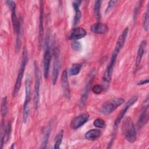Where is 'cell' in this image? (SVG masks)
Returning <instances> with one entry per match:
<instances>
[{"label":"cell","instance_id":"277c9868","mask_svg":"<svg viewBox=\"0 0 149 149\" xmlns=\"http://www.w3.org/2000/svg\"><path fill=\"white\" fill-rule=\"evenodd\" d=\"M124 102L125 100L122 98H114L104 103L101 106L100 111L104 115H109L113 112Z\"/></svg>","mask_w":149,"mask_h":149},{"label":"cell","instance_id":"d6986e66","mask_svg":"<svg viewBox=\"0 0 149 149\" xmlns=\"http://www.w3.org/2000/svg\"><path fill=\"white\" fill-rule=\"evenodd\" d=\"M146 45H147L146 41L143 40L141 42V43L139 47L137 55H136V65L137 67H138L140 64L143 56L145 52Z\"/></svg>","mask_w":149,"mask_h":149},{"label":"cell","instance_id":"e0dca14e","mask_svg":"<svg viewBox=\"0 0 149 149\" xmlns=\"http://www.w3.org/2000/svg\"><path fill=\"white\" fill-rule=\"evenodd\" d=\"M87 34L86 30L81 27L74 28L70 32L68 39L70 40H77L84 37Z\"/></svg>","mask_w":149,"mask_h":149},{"label":"cell","instance_id":"5bb4252c","mask_svg":"<svg viewBox=\"0 0 149 149\" xmlns=\"http://www.w3.org/2000/svg\"><path fill=\"white\" fill-rule=\"evenodd\" d=\"M40 16L38 26V45L40 46L44 35V1L40 2Z\"/></svg>","mask_w":149,"mask_h":149},{"label":"cell","instance_id":"7402d4cb","mask_svg":"<svg viewBox=\"0 0 149 149\" xmlns=\"http://www.w3.org/2000/svg\"><path fill=\"white\" fill-rule=\"evenodd\" d=\"M63 137V130H61L59 132V133L56 135L54 139V148L55 149H58L60 148V146L62 143V139Z\"/></svg>","mask_w":149,"mask_h":149},{"label":"cell","instance_id":"7a4b0ae2","mask_svg":"<svg viewBox=\"0 0 149 149\" xmlns=\"http://www.w3.org/2000/svg\"><path fill=\"white\" fill-rule=\"evenodd\" d=\"M122 130L125 139L129 143L135 141L137 136L136 127L130 118H127L123 122Z\"/></svg>","mask_w":149,"mask_h":149},{"label":"cell","instance_id":"4316f807","mask_svg":"<svg viewBox=\"0 0 149 149\" xmlns=\"http://www.w3.org/2000/svg\"><path fill=\"white\" fill-rule=\"evenodd\" d=\"M7 98L6 97H4L2 99L1 101V116L2 118L5 117L6 114L7 113Z\"/></svg>","mask_w":149,"mask_h":149},{"label":"cell","instance_id":"8992f818","mask_svg":"<svg viewBox=\"0 0 149 149\" xmlns=\"http://www.w3.org/2000/svg\"><path fill=\"white\" fill-rule=\"evenodd\" d=\"M34 91L33 98V105L35 109H37L38 107L40 99V73L39 67L37 62H34Z\"/></svg>","mask_w":149,"mask_h":149},{"label":"cell","instance_id":"2e32d148","mask_svg":"<svg viewBox=\"0 0 149 149\" xmlns=\"http://www.w3.org/2000/svg\"><path fill=\"white\" fill-rule=\"evenodd\" d=\"M61 85L65 97L69 99L70 98V91L68 77V72L66 70H64L62 73Z\"/></svg>","mask_w":149,"mask_h":149},{"label":"cell","instance_id":"6da1fadb","mask_svg":"<svg viewBox=\"0 0 149 149\" xmlns=\"http://www.w3.org/2000/svg\"><path fill=\"white\" fill-rule=\"evenodd\" d=\"M28 62V54L27 51L26 47L23 48L22 55V59H21V62L20 65V68L18 72L17 76L16 78V83L14 86L13 91V96L15 97L17 93L19 92L20 88L22 85V81L23 77V74L24 72V70L27 65V63Z\"/></svg>","mask_w":149,"mask_h":149},{"label":"cell","instance_id":"603a6c76","mask_svg":"<svg viewBox=\"0 0 149 149\" xmlns=\"http://www.w3.org/2000/svg\"><path fill=\"white\" fill-rule=\"evenodd\" d=\"M51 129L50 126H49L47 129L45 130V132L44 133L42 140V142H41V148H45L48 141V139L50 136V133H51Z\"/></svg>","mask_w":149,"mask_h":149},{"label":"cell","instance_id":"ac0fdd59","mask_svg":"<svg viewBox=\"0 0 149 149\" xmlns=\"http://www.w3.org/2000/svg\"><path fill=\"white\" fill-rule=\"evenodd\" d=\"M108 29L107 25L99 22L93 24L90 27L91 32L95 34H104L108 31Z\"/></svg>","mask_w":149,"mask_h":149},{"label":"cell","instance_id":"836d02e7","mask_svg":"<svg viewBox=\"0 0 149 149\" xmlns=\"http://www.w3.org/2000/svg\"><path fill=\"white\" fill-rule=\"evenodd\" d=\"M141 2L142 1H139L136 6H135V8H134V14H133V19L134 20H136V19H137V15L139 13V9H140V8L141 5Z\"/></svg>","mask_w":149,"mask_h":149},{"label":"cell","instance_id":"8fae6325","mask_svg":"<svg viewBox=\"0 0 149 149\" xmlns=\"http://www.w3.org/2000/svg\"><path fill=\"white\" fill-rule=\"evenodd\" d=\"M148 97L144 100L143 106L142 109L139 116V119L137 120V126L138 129H141L148 122Z\"/></svg>","mask_w":149,"mask_h":149},{"label":"cell","instance_id":"1f68e13d","mask_svg":"<svg viewBox=\"0 0 149 149\" xmlns=\"http://www.w3.org/2000/svg\"><path fill=\"white\" fill-rule=\"evenodd\" d=\"M117 2H118V1H109L108 3V5L105 11V13H108V12H109L112 10V9L115 6Z\"/></svg>","mask_w":149,"mask_h":149},{"label":"cell","instance_id":"44dd1931","mask_svg":"<svg viewBox=\"0 0 149 149\" xmlns=\"http://www.w3.org/2000/svg\"><path fill=\"white\" fill-rule=\"evenodd\" d=\"M101 134V132L100 130L91 129L86 133L84 137L87 140H95L100 136Z\"/></svg>","mask_w":149,"mask_h":149},{"label":"cell","instance_id":"7c38bea8","mask_svg":"<svg viewBox=\"0 0 149 149\" xmlns=\"http://www.w3.org/2000/svg\"><path fill=\"white\" fill-rule=\"evenodd\" d=\"M139 97L137 95H134L133 97H132L126 103L125 105L124 106L123 108L120 111V112H119V113L118 114L117 118H116L115 122H114V127H117L119 125V124L120 123L121 120L123 119V116H125V113H126V112L127 111V110L129 109V108L132 106L134 104H135L136 102V101H137Z\"/></svg>","mask_w":149,"mask_h":149},{"label":"cell","instance_id":"cb8c5ba5","mask_svg":"<svg viewBox=\"0 0 149 149\" xmlns=\"http://www.w3.org/2000/svg\"><path fill=\"white\" fill-rule=\"evenodd\" d=\"M81 65L80 63L73 64L69 70V74L70 76H75L78 74L81 70Z\"/></svg>","mask_w":149,"mask_h":149},{"label":"cell","instance_id":"4fadbf2b","mask_svg":"<svg viewBox=\"0 0 149 149\" xmlns=\"http://www.w3.org/2000/svg\"><path fill=\"white\" fill-rule=\"evenodd\" d=\"M89 119V115L84 113L74 117L70 122V127L73 130H76L84 125Z\"/></svg>","mask_w":149,"mask_h":149},{"label":"cell","instance_id":"4dcf8cb0","mask_svg":"<svg viewBox=\"0 0 149 149\" xmlns=\"http://www.w3.org/2000/svg\"><path fill=\"white\" fill-rule=\"evenodd\" d=\"M71 47L72 49L76 51H80L81 49V44L80 42L74 40L71 44Z\"/></svg>","mask_w":149,"mask_h":149},{"label":"cell","instance_id":"d6a6232c","mask_svg":"<svg viewBox=\"0 0 149 149\" xmlns=\"http://www.w3.org/2000/svg\"><path fill=\"white\" fill-rule=\"evenodd\" d=\"M102 90H103V87L100 84L94 85L92 88V91L96 94H100L102 91Z\"/></svg>","mask_w":149,"mask_h":149},{"label":"cell","instance_id":"ffe728a7","mask_svg":"<svg viewBox=\"0 0 149 149\" xmlns=\"http://www.w3.org/2000/svg\"><path fill=\"white\" fill-rule=\"evenodd\" d=\"M81 2V1H74L72 2L73 7L75 10V15L74 16V19H73L74 26H76L79 23L81 16V13L80 10L79 9V7Z\"/></svg>","mask_w":149,"mask_h":149},{"label":"cell","instance_id":"52a82bcc","mask_svg":"<svg viewBox=\"0 0 149 149\" xmlns=\"http://www.w3.org/2000/svg\"><path fill=\"white\" fill-rule=\"evenodd\" d=\"M118 55V54L114 52H112L111 57L109 60V62L108 63V65H107L106 69L104 72V75L102 77V79H103L104 82L107 84H108L111 80L113 69L115 64L116 63Z\"/></svg>","mask_w":149,"mask_h":149},{"label":"cell","instance_id":"30bf717a","mask_svg":"<svg viewBox=\"0 0 149 149\" xmlns=\"http://www.w3.org/2000/svg\"><path fill=\"white\" fill-rule=\"evenodd\" d=\"M54 56V62H53L52 82L53 85H55L56 83V81L58 78L59 69L61 67L59 54V50L58 49H55Z\"/></svg>","mask_w":149,"mask_h":149},{"label":"cell","instance_id":"3957f363","mask_svg":"<svg viewBox=\"0 0 149 149\" xmlns=\"http://www.w3.org/2000/svg\"><path fill=\"white\" fill-rule=\"evenodd\" d=\"M31 97V78L27 76L25 81V98L23 109V122L26 123L30 113L29 103Z\"/></svg>","mask_w":149,"mask_h":149},{"label":"cell","instance_id":"ba28073f","mask_svg":"<svg viewBox=\"0 0 149 149\" xmlns=\"http://www.w3.org/2000/svg\"><path fill=\"white\" fill-rule=\"evenodd\" d=\"M6 3L9 7L11 11V17H12V22L13 25V28L14 31L16 34L18 33L20 31H21V24L20 22L18 21L16 14V3L13 1H6Z\"/></svg>","mask_w":149,"mask_h":149},{"label":"cell","instance_id":"83f0119b","mask_svg":"<svg viewBox=\"0 0 149 149\" xmlns=\"http://www.w3.org/2000/svg\"><path fill=\"white\" fill-rule=\"evenodd\" d=\"M6 126L3 121L2 122L1 127V147L2 148L3 144H5V135Z\"/></svg>","mask_w":149,"mask_h":149},{"label":"cell","instance_id":"9a60e30c","mask_svg":"<svg viewBox=\"0 0 149 149\" xmlns=\"http://www.w3.org/2000/svg\"><path fill=\"white\" fill-rule=\"evenodd\" d=\"M128 33H129V28H128V27H126L123 30V31H122L121 34L119 36V38L116 41V43L115 44V48H114L113 52H116L119 54V53L120 52V50L122 49V48L125 43L126 38L128 35Z\"/></svg>","mask_w":149,"mask_h":149},{"label":"cell","instance_id":"9c48e42d","mask_svg":"<svg viewBox=\"0 0 149 149\" xmlns=\"http://www.w3.org/2000/svg\"><path fill=\"white\" fill-rule=\"evenodd\" d=\"M94 76H95V70H93L88 75V79L87 80V82H86L84 88L83 89V91L81 94V98H80V103H79V106L80 108H83L86 103V101H87V100L88 98V95L90 87L91 84L92 83V81L94 79Z\"/></svg>","mask_w":149,"mask_h":149},{"label":"cell","instance_id":"484cf974","mask_svg":"<svg viewBox=\"0 0 149 149\" xmlns=\"http://www.w3.org/2000/svg\"><path fill=\"white\" fill-rule=\"evenodd\" d=\"M102 1H96L94 6V13L97 19L99 20L100 18V7Z\"/></svg>","mask_w":149,"mask_h":149},{"label":"cell","instance_id":"d590c367","mask_svg":"<svg viewBox=\"0 0 149 149\" xmlns=\"http://www.w3.org/2000/svg\"><path fill=\"white\" fill-rule=\"evenodd\" d=\"M15 143H13V144H12V146L10 147V148H13L15 147Z\"/></svg>","mask_w":149,"mask_h":149},{"label":"cell","instance_id":"5b68a950","mask_svg":"<svg viewBox=\"0 0 149 149\" xmlns=\"http://www.w3.org/2000/svg\"><path fill=\"white\" fill-rule=\"evenodd\" d=\"M51 60V47L49 45V37H48L45 43L44 53V57H43V71H44V76L45 79H48L49 76Z\"/></svg>","mask_w":149,"mask_h":149},{"label":"cell","instance_id":"d4e9b609","mask_svg":"<svg viewBox=\"0 0 149 149\" xmlns=\"http://www.w3.org/2000/svg\"><path fill=\"white\" fill-rule=\"evenodd\" d=\"M148 4L147 6L146 11L144 15L143 18V29L144 30L147 31L149 27V12H148Z\"/></svg>","mask_w":149,"mask_h":149},{"label":"cell","instance_id":"f546056e","mask_svg":"<svg viewBox=\"0 0 149 149\" xmlns=\"http://www.w3.org/2000/svg\"><path fill=\"white\" fill-rule=\"evenodd\" d=\"M93 125L97 128H104L105 126V122L104 120L101 118H98L94 120Z\"/></svg>","mask_w":149,"mask_h":149},{"label":"cell","instance_id":"f1b7e54d","mask_svg":"<svg viewBox=\"0 0 149 149\" xmlns=\"http://www.w3.org/2000/svg\"><path fill=\"white\" fill-rule=\"evenodd\" d=\"M12 132V122H10L7 126L6 127V130H5V143H6L9 139L10 138V136Z\"/></svg>","mask_w":149,"mask_h":149},{"label":"cell","instance_id":"e575fe53","mask_svg":"<svg viewBox=\"0 0 149 149\" xmlns=\"http://www.w3.org/2000/svg\"><path fill=\"white\" fill-rule=\"evenodd\" d=\"M149 80L148 79H145V80H142L141 81H140L139 82L137 83V85H143V84H147L148 83Z\"/></svg>","mask_w":149,"mask_h":149}]
</instances>
